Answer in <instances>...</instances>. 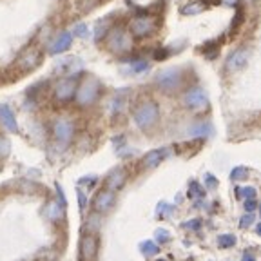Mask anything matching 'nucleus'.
Returning a JSON list of instances; mask_svg holds the SVG:
<instances>
[{
	"instance_id": "f257e3e1",
	"label": "nucleus",
	"mask_w": 261,
	"mask_h": 261,
	"mask_svg": "<svg viewBox=\"0 0 261 261\" xmlns=\"http://www.w3.org/2000/svg\"><path fill=\"white\" fill-rule=\"evenodd\" d=\"M158 116H160V109L154 102H142L135 109V113H133L135 123L143 130L151 129L158 122Z\"/></svg>"
},
{
	"instance_id": "f03ea898",
	"label": "nucleus",
	"mask_w": 261,
	"mask_h": 261,
	"mask_svg": "<svg viewBox=\"0 0 261 261\" xmlns=\"http://www.w3.org/2000/svg\"><path fill=\"white\" fill-rule=\"evenodd\" d=\"M98 94H100V84H98V80L96 78H86V80L76 87L74 100H76L78 106L86 107L96 102Z\"/></svg>"
},
{
	"instance_id": "7ed1b4c3",
	"label": "nucleus",
	"mask_w": 261,
	"mask_h": 261,
	"mask_svg": "<svg viewBox=\"0 0 261 261\" xmlns=\"http://www.w3.org/2000/svg\"><path fill=\"white\" fill-rule=\"evenodd\" d=\"M156 86L165 93H172L181 86V71L171 67V69H163L162 73L156 74Z\"/></svg>"
},
{
	"instance_id": "20e7f679",
	"label": "nucleus",
	"mask_w": 261,
	"mask_h": 261,
	"mask_svg": "<svg viewBox=\"0 0 261 261\" xmlns=\"http://www.w3.org/2000/svg\"><path fill=\"white\" fill-rule=\"evenodd\" d=\"M107 45L113 53H125L133 45V40L123 29H111L107 35Z\"/></svg>"
},
{
	"instance_id": "39448f33",
	"label": "nucleus",
	"mask_w": 261,
	"mask_h": 261,
	"mask_svg": "<svg viewBox=\"0 0 261 261\" xmlns=\"http://www.w3.org/2000/svg\"><path fill=\"white\" fill-rule=\"evenodd\" d=\"M184 103L185 107L192 111H201L208 106V98L201 87H191L187 93L184 94Z\"/></svg>"
},
{
	"instance_id": "423d86ee",
	"label": "nucleus",
	"mask_w": 261,
	"mask_h": 261,
	"mask_svg": "<svg viewBox=\"0 0 261 261\" xmlns=\"http://www.w3.org/2000/svg\"><path fill=\"white\" fill-rule=\"evenodd\" d=\"M76 87H78L76 78L73 76L62 78L57 86H55V98H57L58 102H69L71 98H74Z\"/></svg>"
},
{
	"instance_id": "0eeeda50",
	"label": "nucleus",
	"mask_w": 261,
	"mask_h": 261,
	"mask_svg": "<svg viewBox=\"0 0 261 261\" xmlns=\"http://www.w3.org/2000/svg\"><path fill=\"white\" fill-rule=\"evenodd\" d=\"M130 33L138 38H143V37H149L152 31H154L156 24L149 15H142V16H136L135 20L130 22Z\"/></svg>"
},
{
	"instance_id": "6e6552de",
	"label": "nucleus",
	"mask_w": 261,
	"mask_h": 261,
	"mask_svg": "<svg viewBox=\"0 0 261 261\" xmlns=\"http://www.w3.org/2000/svg\"><path fill=\"white\" fill-rule=\"evenodd\" d=\"M53 135L57 138L58 143H69L73 140V135H74V125L71 120L67 118H58L53 125Z\"/></svg>"
},
{
	"instance_id": "1a4fd4ad",
	"label": "nucleus",
	"mask_w": 261,
	"mask_h": 261,
	"mask_svg": "<svg viewBox=\"0 0 261 261\" xmlns=\"http://www.w3.org/2000/svg\"><path fill=\"white\" fill-rule=\"evenodd\" d=\"M249 57H250V51L247 47H240L236 49V51H232V53L228 55L227 62H225V67H227L228 71H241L247 65V62H249Z\"/></svg>"
},
{
	"instance_id": "9d476101",
	"label": "nucleus",
	"mask_w": 261,
	"mask_h": 261,
	"mask_svg": "<svg viewBox=\"0 0 261 261\" xmlns=\"http://www.w3.org/2000/svg\"><path fill=\"white\" fill-rule=\"evenodd\" d=\"M71 44H73V35H71L69 31H62V33H58L57 38L51 42V45H49V53L51 55L65 53V51L71 47Z\"/></svg>"
},
{
	"instance_id": "9b49d317",
	"label": "nucleus",
	"mask_w": 261,
	"mask_h": 261,
	"mask_svg": "<svg viewBox=\"0 0 261 261\" xmlns=\"http://www.w3.org/2000/svg\"><path fill=\"white\" fill-rule=\"evenodd\" d=\"M98 252V243L94 236H84L80 243V257L82 261H94Z\"/></svg>"
},
{
	"instance_id": "f8f14e48",
	"label": "nucleus",
	"mask_w": 261,
	"mask_h": 261,
	"mask_svg": "<svg viewBox=\"0 0 261 261\" xmlns=\"http://www.w3.org/2000/svg\"><path fill=\"white\" fill-rule=\"evenodd\" d=\"M93 205H94V208H96L98 212H107L114 205L113 191H109V189H102V191L94 196Z\"/></svg>"
},
{
	"instance_id": "ddd939ff",
	"label": "nucleus",
	"mask_w": 261,
	"mask_h": 261,
	"mask_svg": "<svg viewBox=\"0 0 261 261\" xmlns=\"http://www.w3.org/2000/svg\"><path fill=\"white\" fill-rule=\"evenodd\" d=\"M40 64V53H38L37 49H28L20 58H18V65H20V69L29 71L33 67H37Z\"/></svg>"
},
{
	"instance_id": "4468645a",
	"label": "nucleus",
	"mask_w": 261,
	"mask_h": 261,
	"mask_svg": "<svg viewBox=\"0 0 261 261\" xmlns=\"http://www.w3.org/2000/svg\"><path fill=\"white\" fill-rule=\"evenodd\" d=\"M0 122H2V125H4L9 133H16V130H18L15 114H13V111L9 106H0Z\"/></svg>"
},
{
	"instance_id": "2eb2a0df",
	"label": "nucleus",
	"mask_w": 261,
	"mask_h": 261,
	"mask_svg": "<svg viewBox=\"0 0 261 261\" xmlns=\"http://www.w3.org/2000/svg\"><path fill=\"white\" fill-rule=\"evenodd\" d=\"M165 149H154V151H151V152H147L145 156H143V162H142V165L145 169H154L156 165H158L160 162H162L163 158H165Z\"/></svg>"
},
{
	"instance_id": "dca6fc26",
	"label": "nucleus",
	"mask_w": 261,
	"mask_h": 261,
	"mask_svg": "<svg viewBox=\"0 0 261 261\" xmlns=\"http://www.w3.org/2000/svg\"><path fill=\"white\" fill-rule=\"evenodd\" d=\"M125 171L123 169H114L113 172L109 174V178H107V189L109 191H116V189H120L123 184H125Z\"/></svg>"
},
{
	"instance_id": "f3484780",
	"label": "nucleus",
	"mask_w": 261,
	"mask_h": 261,
	"mask_svg": "<svg viewBox=\"0 0 261 261\" xmlns=\"http://www.w3.org/2000/svg\"><path fill=\"white\" fill-rule=\"evenodd\" d=\"M211 135H212V125L208 122H198L189 127V136H194V138H207Z\"/></svg>"
},
{
	"instance_id": "a211bd4d",
	"label": "nucleus",
	"mask_w": 261,
	"mask_h": 261,
	"mask_svg": "<svg viewBox=\"0 0 261 261\" xmlns=\"http://www.w3.org/2000/svg\"><path fill=\"white\" fill-rule=\"evenodd\" d=\"M205 9H207V4H203V2H191V4L181 8V15H198V13L205 11Z\"/></svg>"
},
{
	"instance_id": "6ab92c4d",
	"label": "nucleus",
	"mask_w": 261,
	"mask_h": 261,
	"mask_svg": "<svg viewBox=\"0 0 261 261\" xmlns=\"http://www.w3.org/2000/svg\"><path fill=\"white\" fill-rule=\"evenodd\" d=\"M140 250H142L143 256L151 257V256H156V254L160 252L158 245L154 243V241H143L142 245H140Z\"/></svg>"
},
{
	"instance_id": "aec40b11",
	"label": "nucleus",
	"mask_w": 261,
	"mask_h": 261,
	"mask_svg": "<svg viewBox=\"0 0 261 261\" xmlns=\"http://www.w3.org/2000/svg\"><path fill=\"white\" fill-rule=\"evenodd\" d=\"M45 214H47L49 220L58 221L62 218V207L58 203H49L47 208H45Z\"/></svg>"
},
{
	"instance_id": "412c9836",
	"label": "nucleus",
	"mask_w": 261,
	"mask_h": 261,
	"mask_svg": "<svg viewBox=\"0 0 261 261\" xmlns=\"http://www.w3.org/2000/svg\"><path fill=\"white\" fill-rule=\"evenodd\" d=\"M107 33H109V22L106 20L98 22L96 28H94V40H102Z\"/></svg>"
},
{
	"instance_id": "4be33fe9",
	"label": "nucleus",
	"mask_w": 261,
	"mask_h": 261,
	"mask_svg": "<svg viewBox=\"0 0 261 261\" xmlns=\"http://www.w3.org/2000/svg\"><path fill=\"white\" fill-rule=\"evenodd\" d=\"M218 245H220L221 249H230V247L236 245V236H232V234H221L218 238Z\"/></svg>"
},
{
	"instance_id": "5701e85b",
	"label": "nucleus",
	"mask_w": 261,
	"mask_h": 261,
	"mask_svg": "<svg viewBox=\"0 0 261 261\" xmlns=\"http://www.w3.org/2000/svg\"><path fill=\"white\" fill-rule=\"evenodd\" d=\"M149 69V62L147 60H133L130 62V71L133 73H143Z\"/></svg>"
},
{
	"instance_id": "b1692460",
	"label": "nucleus",
	"mask_w": 261,
	"mask_h": 261,
	"mask_svg": "<svg viewBox=\"0 0 261 261\" xmlns=\"http://www.w3.org/2000/svg\"><path fill=\"white\" fill-rule=\"evenodd\" d=\"M256 189L254 187H243L238 191V196H241V198H245V200H256Z\"/></svg>"
},
{
	"instance_id": "393cba45",
	"label": "nucleus",
	"mask_w": 261,
	"mask_h": 261,
	"mask_svg": "<svg viewBox=\"0 0 261 261\" xmlns=\"http://www.w3.org/2000/svg\"><path fill=\"white\" fill-rule=\"evenodd\" d=\"M9 151H11V143H9V140L4 138V136H0V158H6V156L9 154Z\"/></svg>"
},
{
	"instance_id": "a878e982",
	"label": "nucleus",
	"mask_w": 261,
	"mask_h": 261,
	"mask_svg": "<svg viewBox=\"0 0 261 261\" xmlns=\"http://www.w3.org/2000/svg\"><path fill=\"white\" fill-rule=\"evenodd\" d=\"M247 174H249V171H247L245 167H236V169H232V172H230V179L240 181V179L247 178Z\"/></svg>"
},
{
	"instance_id": "bb28decb",
	"label": "nucleus",
	"mask_w": 261,
	"mask_h": 261,
	"mask_svg": "<svg viewBox=\"0 0 261 261\" xmlns=\"http://www.w3.org/2000/svg\"><path fill=\"white\" fill-rule=\"evenodd\" d=\"M154 238H156V241H158V243H167V241L171 240V232H169V230H165V228H158V230H156V234H154Z\"/></svg>"
},
{
	"instance_id": "cd10ccee",
	"label": "nucleus",
	"mask_w": 261,
	"mask_h": 261,
	"mask_svg": "<svg viewBox=\"0 0 261 261\" xmlns=\"http://www.w3.org/2000/svg\"><path fill=\"white\" fill-rule=\"evenodd\" d=\"M158 212H162L160 216H171L172 212H174V207H172V205H167V203H160Z\"/></svg>"
},
{
	"instance_id": "c85d7f7f",
	"label": "nucleus",
	"mask_w": 261,
	"mask_h": 261,
	"mask_svg": "<svg viewBox=\"0 0 261 261\" xmlns=\"http://www.w3.org/2000/svg\"><path fill=\"white\" fill-rule=\"evenodd\" d=\"M74 35L78 38H86L87 37V25L86 24H76L74 25Z\"/></svg>"
},
{
	"instance_id": "c756f323",
	"label": "nucleus",
	"mask_w": 261,
	"mask_h": 261,
	"mask_svg": "<svg viewBox=\"0 0 261 261\" xmlns=\"http://www.w3.org/2000/svg\"><path fill=\"white\" fill-rule=\"evenodd\" d=\"M252 221H254V214H245L243 218L240 220V228H247L249 225H252Z\"/></svg>"
},
{
	"instance_id": "7c9ffc66",
	"label": "nucleus",
	"mask_w": 261,
	"mask_h": 261,
	"mask_svg": "<svg viewBox=\"0 0 261 261\" xmlns=\"http://www.w3.org/2000/svg\"><path fill=\"white\" fill-rule=\"evenodd\" d=\"M123 103H125V100L123 98H114V102H113V114H118L120 111L123 109Z\"/></svg>"
},
{
	"instance_id": "2f4dec72",
	"label": "nucleus",
	"mask_w": 261,
	"mask_h": 261,
	"mask_svg": "<svg viewBox=\"0 0 261 261\" xmlns=\"http://www.w3.org/2000/svg\"><path fill=\"white\" fill-rule=\"evenodd\" d=\"M181 227L187 228V230H198V228L201 227V221L200 220H191V221H187V223L181 225Z\"/></svg>"
},
{
	"instance_id": "473e14b6",
	"label": "nucleus",
	"mask_w": 261,
	"mask_h": 261,
	"mask_svg": "<svg viewBox=\"0 0 261 261\" xmlns=\"http://www.w3.org/2000/svg\"><path fill=\"white\" fill-rule=\"evenodd\" d=\"M189 194H191V196H203V189L200 187V184H196V181H192Z\"/></svg>"
},
{
	"instance_id": "72a5a7b5",
	"label": "nucleus",
	"mask_w": 261,
	"mask_h": 261,
	"mask_svg": "<svg viewBox=\"0 0 261 261\" xmlns=\"http://www.w3.org/2000/svg\"><path fill=\"white\" fill-rule=\"evenodd\" d=\"M241 22H243V9H238V13H236V18H234V24H232V29H236L238 25L241 24Z\"/></svg>"
},
{
	"instance_id": "f704fd0d",
	"label": "nucleus",
	"mask_w": 261,
	"mask_h": 261,
	"mask_svg": "<svg viewBox=\"0 0 261 261\" xmlns=\"http://www.w3.org/2000/svg\"><path fill=\"white\" fill-rule=\"evenodd\" d=\"M256 201H254V200H247V201H245V208H247V212H252L254 211V208H256Z\"/></svg>"
},
{
	"instance_id": "c9c22d12",
	"label": "nucleus",
	"mask_w": 261,
	"mask_h": 261,
	"mask_svg": "<svg viewBox=\"0 0 261 261\" xmlns=\"http://www.w3.org/2000/svg\"><path fill=\"white\" fill-rule=\"evenodd\" d=\"M205 179H207V181H208V187H211V189H214V187H216V179L212 178L211 174H207V176H205Z\"/></svg>"
},
{
	"instance_id": "e433bc0d",
	"label": "nucleus",
	"mask_w": 261,
	"mask_h": 261,
	"mask_svg": "<svg viewBox=\"0 0 261 261\" xmlns=\"http://www.w3.org/2000/svg\"><path fill=\"white\" fill-rule=\"evenodd\" d=\"M220 2L225 6H238L240 4V0H220Z\"/></svg>"
},
{
	"instance_id": "4c0bfd02",
	"label": "nucleus",
	"mask_w": 261,
	"mask_h": 261,
	"mask_svg": "<svg viewBox=\"0 0 261 261\" xmlns=\"http://www.w3.org/2000/svg\"><path fill=\"white\" fill-rule=\"evenodd\" d=\"M241 261H256V257L252 256V254H243V257H241Z\"/></svg>"
},
{
	"instance_id": "58836bf2",
	"label": "nucleus",
	"mask_w": 261,
	"mask_h": 261,
	"mask_svg": "<svg viewBox=\"0 0 261 261\" xmlns=\"http://www.w3.org/2000/svg\"><path fill=\"white\" fill-rule=\"evenodd\" d=\"M78 198H80V207L84 208L86 207V196H84V192H78Z\"/></svg>"
},
{
	"instance_id": "ea45409f",
	"label": "nucleus",
	"mask_w": 261,
	"mask_h": 261,
	"mask_svg": "<svg viewBox=\"0 0 261 261\" xmlns=\"http://www.w3.org/2000/svg\"><path fill=\"white\" fill-rule=\"evenodd\" d=\"M257 234H259V236H261V223L257 225Z\"/></svg>"
},
{
	"instance_id": "a19ab883",
	"label": "nucleus",
	"mask_w": 261,
	"mask_h": 261,
	"mask_svg": "<svg viewBox=\"0 0 261 261\" xmlns=\"http://www.w3.org/2000/svg\"><path fill=\"white\" fill-rule=\"evenodd\" d=\"M156 261H167V259H162V257H160V259H156Z\"/></svg>"
}]
</instances>
